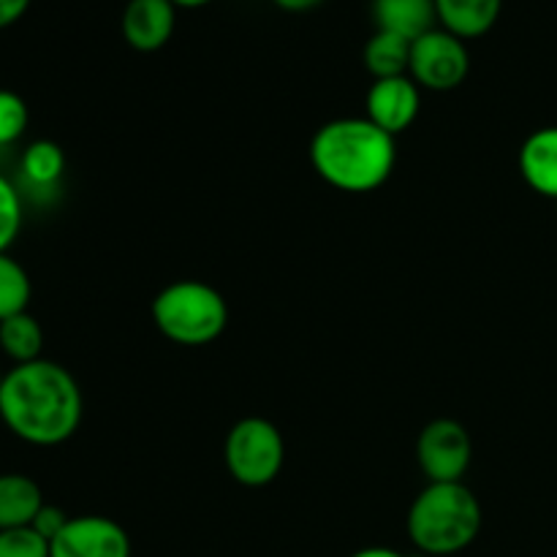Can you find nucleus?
<instances>
[{
	"instance_id": "f257e3e1",
	"label": "nucleus",
	"mask_w": 557,
	"mask_h": 557,
	"mask_svg": "<svg viewBox=\"0 0 557 557\" xmlns=\"http://www.w3.org/2000/svg\"><path fill=\"white\" fill-rule=\"evenodd\" d=\"M85 397L63 364L36 359L11 364L0 389V422L16 441L38 449L65 444L79 430Z\"/></svg>"
},
{
	"instance_id": "f03ea898",
	"label": "nucleus",
	"mask_w": 557,
	"mask_h": 557,
	"mask_svg": "<svg viewBox=\"0 0 557 557\" xmlns=\"http://www.w3.org/2000/svg\"><path fill=\"white\" fill-rule=\"evenodd\" d=\"M395 136L368 117L330 120L310 141L315 174L343 194H370L395 172Z\"/></svg>"
},
{
	"instance_id": "7ed1b4c3",
	"label": "nucleus",
	"mask_w": 557,
	"mask_h": 557,
	"mask_svg": "<svg viewBox=\"0 0 557 557\" xmlns=\"http://www.w3.org/2000/svg\"><path fill=\"white\" fill-rule=\"evenodd\" d=\"M482 504L462 482H430L408 509V536L430 557H449L476 542Z\"/></svg>"
},
{
	"instance_id": "20e7f679",
	"label": "nucleus",
	"mask_w": 557,
	"mask_h": 557,
	"mask_svg": "<svg viewBox=\"0 0 557 557\" xmlns=\"http://www.w3.org/2000/svg\"><path fill=\"white\" fill-rule=\"evenodd\" d=\"M150 310L158 332L177 346H207L228 324L226 299L205 281L169 283L152 299Z\"/></svg>"
},
{
	"instance_id": "39448f33",
	"label": "nucleus",
	"mask_w": 557,
	"mask_h": 557,
	"mask_svg": "<svg viewBox=\"0 0 557 557\" xmlns=\"http://www.w3.org/2000/svg\"><path fill=\"white\" fill-rule=\"evenodd\" d=\"M223 462L228 476L243 487H267L281 476L286 462V441L270 419L245 417L228 430Z\"/></svg>"
},
{
	"instance_id": "423d86ee",
	"label": "nucleus",
	"mask_w": 557,
	"mask_h": 557,
	"mask_svg": "<svg viewBox=\"0 0 557 557\" xmlns=\"http://www.w3.org/2000/svg\"><path fill=\"white\" fill-rule=\"evenodd\" d=\"M468 71H471V54H468L466 41L444 27H433L411 44L408 76L424 90H455L468 79Z\"/></svg>"
},
{
	"instance_id": "0eeeda50",
	"label": "nucleus",
	"mask_w": 557,
	"mask_h": 557,
	"mask_svg": "<svg viewBox=\"0 0 557 557\" xmlns=\"http://www.w3.org/2000/svg\"><path fill=\"white\" fill-rule=\"evenodd\" d=\"M417 460L428 482H462L473 460L471 433L455 419H433L419 433Z\"/></svg>"
},
{
	"instance_id": "6e6552de",
	"label": "nucleus",
	"mask_w": 557,
	"mask_h": 557,
	"mask_svg": "<svg viewBox=\"0 0 557 557\" xmlns=\"http://www.w3.org/2000/svg\"><path fill=\"white\" fill-rule=\"evenodd\" d=\"M49 557H131V536L112 517H71L49 544Z\"/></svg>"
},
{
	"instance_id": "1a4fd4ad",
	"label": "nucleus",
	"mask_w": 557,
	"mask_h": 557,
	"mask_svg": "<svg viewBox=\"0 0 557 557\" xmlns=\"http://www.w3.org/2000/svg\"><path fill=\"white\" fill-rule=\"evenodd\" d=\"M364 117L379 125L389 136L403 134L413 125L422 109V87L411 76H392V79H373L368 98H364Z\"/></svg>"
},
{
	"instance_id": "9d476101",
	"label": "nucleus",
	"mask_w": 557,
	"mask_h": 557,
	"mask_svg": "<svg viewBox=\"0 0 557 557\" xmlns=\"http://www.w3.org/2000/svg\"><path fill=\"white\" fill-rule=\"evenodd\" d=\"M177 5L172 0H128L120 16V33L136 52H158L172 41Z\"/></svg>"
},
{
	"instance_id": "9b49d317",
	"label": "nucleus",
	"mask_w": 557,
	"mask_h": 557,
	"mask_svg": "<svg viewBox=\"0 0 557 557\" xmlns=\"http://www.w3.org/2000/svg\"><path fill=\"white\" fill-rule=\"evenodd\" d=\"M520 174L536 194L557 201V125L533 131L522 141Z\"/></svg>"
},
{
	"instance_id": "f8f14e48",
	"label": "nucleus",
	"mask_w": 557,
	"mask_h": 557,
	"mask_svg": "<svg viewBox=\"0 0 557 557\" xmlns=\"http://www.w3.org/2000/svg\"><path fill=\"white\" fill-rule=\"evenodd\" d=\"M504 0H435V14L444 30L462 41L487 36L498 22Z\"/></svg>"
},
{
	"instance_id": "ddd939ff",
	"label": "nucleus",
	"mask_w": 557,
	"mask_h": 557,
	"mask_svg": "<svg viewBox=\"0 0 557 557\" xmlns=\"http://www.w3.org/2000/svg\"><path fill=\"white\" fill-rule=\"evenodd\" d=\"M373 20L379 30L417 41L438 22L435 0H373Z\"/></svg>"
},
{
	"instance_id": "4468645a",
	"label": "nucleus",
	"mask_w": 557,
	"mask_h": 557,
	"mask_svg": "<svg viewBox=\"0 0 557 557\" xmlns=\"http://www.w3.org/2000/svg\"><path fill=\"white\" fill-rule=\"evenodd\" d=\"M44 506V493L27 473H0V531L33 525Z\"/></svg>"
},
{
	"instance_id": "2eb2a0df",
	"label": "nucleus",
	"mask_w": 557,
	"mask_h": 557,
	"mask_svg": "<svg viewBox=\"0 0 557 557\" xmlns=\"http://www.w3.org/2000/svg\"><path fill=\"white\" fill-rule=\"evenodd\" d=\"M411 44L408 38L395 33L375 30L364 44L362 63L373 79H392V76H408L411 65Z\"/></svg>"
},
{
	"instance_id": "dca6fc26",
	"label": "nucleus",
	"mask_w": 557,
	"mask_h": 557,
	"mask_svg": "<svg viewBox=\"0 0 557 557\" xmlns=\"http://www.w3.org/2000/svg\"><path fill=\"white\" fill-rule=\"evenodd\" d=\"M44 330L36 315L20 313L0 321V354L11 364H27L41 359Z\"/></svg>"
},
{
	"instance_id": "f3484780",
	"label": "nucleus",
	"mask_w": 557,
	"mask_h": 557,
	"mask_svg": "<svg viewBox=\"0 0 557 557\" xmlns=\"http://www.w3.org/2000/svg\"><path fill=\"white\" fill-rule=\"evenodd\" d=\"M22 180L33 188H54L65 172L63 147L52 139H36L20 158Z\"/></svg>"
},
{
	"instance_id": "a211bd4d",
	"label": "nucleus",
	"mask_w": 557,
	"mask_h": 557,
	"mask_svg": "<svg viewBox=\"0 0 557 557\" xmlns=\"http://www.w3.org/2000/svg\"><path fill=\"white\" fill-rule=\"evenodd\" d=\"M33 299V281L25 267L11 253H0V321L27 313Z\"/></svg>"
},
{
	"instance_id": "6ab92c4d",
	"label": "nucleus",
	"mask_w": 557,
	"mask_h": 557,
	"mask_svg": "<svg viewBox=\"0 0 557 557\" xmlns=\"http://www.w3.org/2000/svg\"><path fill=\"white\" fill-rule=\"evenodd\" d=\"M25 221V205L22 194L9 174L0 172V253H9L11 245L16 243Z\"/></svg>"
},
{
	"instance_id": "aec40b11",
	"label": "nucleus",
	"mask_w": 557,
	"mask_h": 557,
	"mask_svg": "<svg viewBox=\"0 0 557 557\" xmlns=\"http://www.w3.org/2000/svg\"><path fill=\"white\" fill-rule=\"evenodd\" d=\"M30 123V109L25 98L14 90L0 87V147H11L25 136Z\"/></svg>"
},
{
	"instance_id": "412c9836",
	"label": "nucleus",
	"mask_w": 557,
	"mask_h": 557,
	"mask_svg": "<svg viewBox=\"0 0 557 557\" xmlns=\"http://www.w3.org/2000/svg\"><path fill=\"white\" fill-rule=\"evenodd\" d=\"M0 557H49V542L30 525L0 531Z\"/></svg>"
},
{
	"instance_id": "4be33fe9",
	"label": "nucleus",
	"mask_w": 557,
	"mask_h": 557,
	"mask_svg": "<svg viewBox=\"0 0 557 557\" xmlns=\"http://www.w3.org/2000/svg\"><path fill=\"white\" fill-rule=\"evenodd\" d=\"M69 520H71V517L65 515L63 509H58V506L44 504L41 511H38L36 520H33L30 528H33V531H36V533H41V536L47 539L49 544H52V539H58V533L63 531L65 525H69Z\"/></svg>"
},
{
	"instance_id": "5701e85b",
	"label": "nucleus",
	"mask_w": 557,
	"mask_h": 557,
	"mask_svg": "<svg viewBox=\"0 0 557 557\" xmlns=\"http://www.w3.org/2000/svg\"><path fill=\"white\" fill-rule=\"evenodd\" d=\"M33 0H0V30L16 25L27 14Z\"/></svg>"
},
{
	"instance_id": "b1692460",
	"label": "nucleus",
	"mask_w": 557,
	"mask_h": 557,
	"mask_svg": "<svg viewBox=\"0 0 557 557\" xmlns=\"http://www.w3.org/2000/svg\"><path fill=\"white\" fill-rule=\"evenodd\" d=\"M272 3L283 11H292V14H302V11L315 9V5L324 3V0H272Z\"/></svg>"
},
{
	"instance_id": "393cba45",
	"label": "nucleus",
	"mask_w": 557,
	"mask_h": 557,
	"mask_svg": "<svg viewBox=\"0 0 557 557\" xmlns=\"http://www.w3.org/2000/svg\"><path fill=\"white\" fill-rule=\"evenodd\" d=\"M351 557H406V555L389 547H368V549H359V553H354Z\"/></svg>"
},
{
	"instance_id": "a878e982",
	"label": "nucleus",
	"mask_w": 557,
	"mask_h": 557,
	"mask_svg": "<svg viewBox=\"0 0 557 557\" xmlns=\"http://www.w3.org/2000/svg\"><path fill=\"white\" fill-rule=\"evenodd\" d=\"M177 9H205V5H210L212 0H172Z\"/></svg>"
},
{
	"instance_id": "bb28decb",
	"label": "nucleus",
	"mask_w": 557,
	"mask_h": 557,
	"mask_svg": "<svg viewBox=\"0 0 557 557\" xmlns=\"http://www.w3.org/2000/svg\"><path fill=\"white\" fill-rule=\"evenodd\" d=\"M3 381H5V370L0 368V389H3Z\"/></svg>"
}]
</instances>
